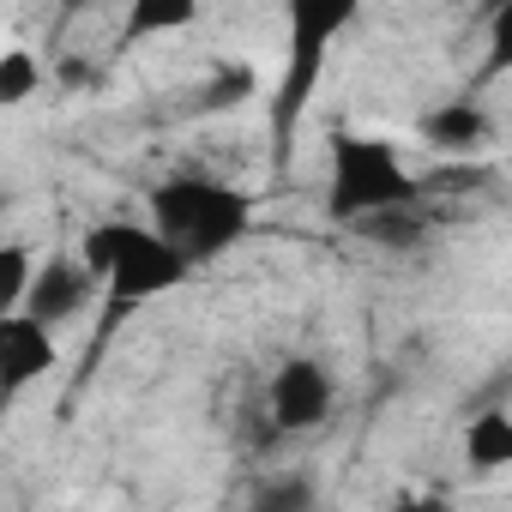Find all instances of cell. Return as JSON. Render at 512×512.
Wrapping results in <instances>:
<instances>
[{
	"label": "cell",
	"mask_w": 512,
	"mask_h": 512,
	"mask_svg": "<svg viewBox=\"0 0 512 512\" xmlns=\"http://www.w3.org/2000/svg\"><path fill=\"white\" fill-rule=\"evenodd\" d=\"M260 91H266V79H260L253 61H217L205 73V85H199V115H229V109H241L247 97H260Z\"/></svg>",
	"instance_id": "30bf717a"
},
{
	"label": "cell",
	"mask_w": 512,
	"mask_h": 512,
	"mask_svg": "<svg viewBox=\"0 0 512 512\" xmlns=\"http://www.w3.org/2000/svg\"><path fill=\"white\" fill-rule=\"evenodd\" d=\"M368 0H284V85H278V121L296 127L302 109L320 91V73L332 49L362 25Z\"/></svg>",
	"instance_id": "277c9868"
},
{
	"label": "cell",
	"mask_w": 512,
	"mask_h": 512,
	"mask_svg": "<svg viewBox=\"0 0 512 512\" xmlns=\"http://www.w3.org/2000/svg\"><path fill=\"white\" fill-rule=\"evenodd\" d=\"M55 368H61V338L49 320H37L31 308L0 314V410L37 392Z\"/></svg>",
	"instance_id": "8992f818"
},
{
	"label": "cell",
	"mask_w": 512,
	"mask_h": 512,
	"mask_svg": "<svg viewBox=\"0 0 512 512\" xmlns=\"http://www.w3.org/2000/svg\"><path fill=\"white\" fill-rule=\"evenodd\" d=\"M97 296V278H91V266L79 260V253H55V260H37V272H31V296H25V308L37 314V320H73L85 302Z\"/></svg>",
	"instance_id": "52a82bcc"
},
{
	"label": "cell",
	"mask_w": 512,
	"mask_h": 512,
	"mask_svg": "<svg viewBox=\"0 0 512 512\" xmlns=\"http://www.w3.org/2000/svg\"><path fill=\"white\" fill-rule=\"evenodd\" d=\"M0 217H7V193H0Z\"/></svg>",
	"instance_id": "5bb4252c"
},
{
	"label": "cell",
	"mask_w": 512,
	"mask_h": 512,
	"mask_svg": "<svg viewBox=\"0 0 512 512\" xmlns=\"http://www.w3.org/2000/svg\"><path fill=\"white\" fill-rule=\"evenodd\" d=\"M79 260L91 266L97 290L109 302H127V308L163 302V296H175L193 278V266L145 217H103V223H91L79 235Z\"/></svg>",
	"instance_id": "3957f363"
},
{
	"label": "cell",
	"mask_w": 512,
	"mask_h": 512,
	"mask_svg": "<svg viewBox=\"0 0 512 512\" xmlns=\"http://www.w3.org/2000/svg\"><path fill=\"white\" fill-rule=\"evenodd\" d=\"M31 272H37V253L19 247V241H0V314L25 308V296H31Z\"/></svg>",
	"instance_id": "4fadbf2b"
},
{
	"label": "cell",
	"mask_w": 512,
	"mask_h": 512,
	"mask_svg": "<svg viewBox=\"0 0 512 512\" xmlns=\"http://www.w3.org/2000/svg\"><path fill=\"white\" fill-rule=\"evenodd\" d=\"M464 464L470 470H506L512 464V416L500 404H488L464 422Z\"/></svg>",
	"instance_id": "ba28073f"
},
{
	"label": "cell",
	"mask_w": 512,
	"mask_h": 512,
	"mask_svg": "<svg viewBox=\"0 0 512 512\" xmlns=\"http://www.w3.org/2000/svg\"><path fill=\"white\" fill-rule=\"evenodd\" d=\"M422 139H428V145H446V151H476V145L488 139V121H482L470 103H452V109H440V115L422 121Z\"/></svg>",
	"instance_id": "7c38bea8"
},
{
	"label": "cell",
	"mask_w": 512,
	"mask_h": 512,
	"mask_svg": "<svg viewBox=\"0 0 512 512\" xmlns=\"http://www.w3.org/2000/svg\"><path fill=\"white\" fill-rule=\"evenodd\" d=\"M205 0H127L121 13V31L133 43H151V37H175V31H193Z\"/></svg>",
	"instance_id": "9c48e42d"
},
{
	"label": "cell",
	"mask_w": 512,
	"mask_h": 512,
	"mask_svg": "<svg viewBox=\"0 0 512 512\" xmlns=\"http://www.w3.org/2000/svg\"><path fill=\"white\" fill-rule=\"evenodd\" d=\"M416 199H422V175L404 163V151L386 133L362 121H338L326 133V217L332 223H380Z\"/></svg>",
	"instance_id": "6da1fadb"
},
{
	"label": "cell",
	"mask_w": 512,
	"mask_h": 512,
	"mask_svg": "<svg viewBox=\"0 0 512 512\" xmlns=\"http://www.w3.org/2000/svg\"><path fill=\"white\" fill-rule=\"evenodd\" d=\"M145 223L181 253V260L199 272L223 253H235L253 229V199L223 181V175H163L151 193H145Z\"/></svg>",
	"instance_id": "7a4b0ae2"
},
{
	"label": "cell",
	"mask_w": 512,
	"mask_h": 512,
	"mask_svg": "<svg viewBox=\"0 0 512 512\" xmlns=\"http://www.w3.org/2000/svg\"><path fill=\"white\" fill-rule=\"evenodd\" d=\"M43 79H49V61L37 55V49H0V115L7 109H25L37 91H43Z\"/></svg>",
	"instance_id": "8fae6325"
},
{
	"label": "cell",
	"mask_w": 512,
	"mask_h": 512,
	"mask_svg": "<svg viewBox=\"0 0 512 512\" xmlns=\"http://www.w3.org/2000/svg\"><path fill=\"white\" fill-rule=\"evenodd\" d=\"M338 410V374L320 356H290L266 380V416L278 434H314Z\"/></svg>",
	"instance_id": "5b68a950"
}]
</instances>
